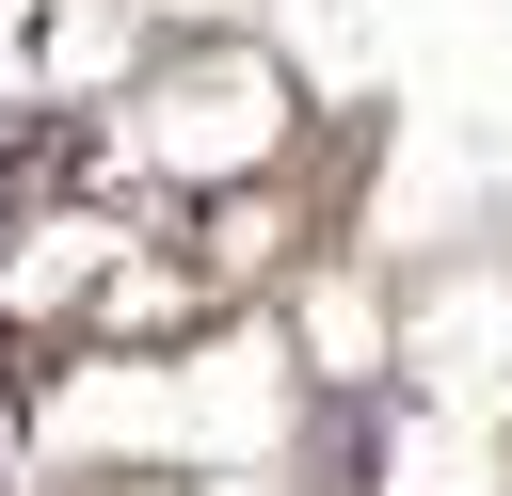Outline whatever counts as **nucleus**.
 <instances>
[]
</instances>
